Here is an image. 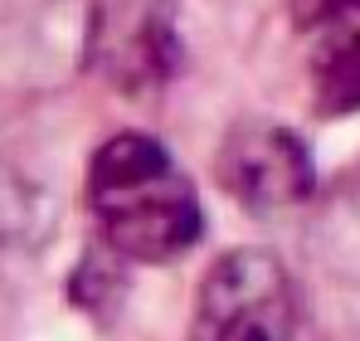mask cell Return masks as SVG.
I'll return each instance as SVG.
<instances>
[{"instance_id": "cell-1", "label": "cell", "mask_w": 360, "mask_h": 341, "mask_svg": "<svg viewBox=\"0 0 360 341\" xmlns=\"http://www.w3.org/2000/svg\"><path fill=\"white\" fill-rule=\"evenodd\" d=\"M88 210L108 249L136 264H171L205 234V210L176 156L136 132L98 147L88 166Z\"/></svg>"}, {"instance_id": "cell-2", "label": "cell", "mask_w": 360, "mask_h": 341, "mask_svg": "<svg viewBox=\"0 0 360 341\" xmlns=\"http://www.w3.org/2000/svg\"><path fill=\"white\" fill-rule=\"evenodd\" d=\"M292 327L297 302L283 264L273 254L239 249L205 273L190 341H292Z\"/></svg>"}, {"instance_id": "cell-3", "label": "cell", "mask_w": 360, "mask_h": 341, "mask_svg": "<svg viewBox=\"0 0 360 341\" xmlns=\"http://www.w3.org/2000/svg\"><path fill=\"white\" fill-rule=\"evenodd\" d=\"M180 0H93L83 54L117 93H151L180 63Z\"/></svg>"}, {"instance_id": "cell-4", "label": "cell", "mask_w": 360, "mask_h": 341, "mask_svg": "<svg viewBox=\"0 0 360 341\" xmlns=\"http://www.w3.org/2000/svg\"><path fill=\"white\" fill-rule=\"evenodd\" d=\"M219 185L248 205L253 215H283V210H297L302 200L311 195L316 185V170L311 156L288 127H273V122H243L224 137L219 147Z\"/></svg>"}, {"instance_id": "cell-5", "label": "cell", "mask_w": 360, "mask_h": 341, "mask_svg": "<svg viewBox=\"0 0 360 341\" xmlns=\"http://www.w3.org/2000/svg\"><path fill=\"white\" fill-rule=\"evenodd\" d=\"M307 49V73H311V103L316 113L341 117L360 113V0H341L311 25Z\"/></svg>"}, {"instance_id": "cell-6", "label": "cell", "mask_w": 360, "mask_h": 341, "mask_svg": "<svg viewBox=\"0 0 360 341\" xmlns=\"http://www.w3.org/2000/svg\"><path fill=\"white\" fill-rule=\"evenodd\" d=\"M331 5H341V0H292V10H297L302 25H311V20H316V15H326Z\"/></svg>"}]
</instances>
